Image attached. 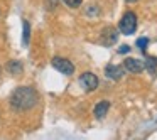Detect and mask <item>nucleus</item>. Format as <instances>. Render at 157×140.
<instances>
[{
  "mask_svg": "<svg viewBox=\"0 0 157 140\" xmlns=\"http://www.w3.org/2000/svg\"><path fill=\"white\" fill-rule=\"evenodd\" d=\"M117 41H118V31H117L115 27L108 25V27H105V29L101 31V36H100V42H101L103 46L110 47V46L117 44Z\"/></svg>",
  "mask_w": 157,
  "mask_h": 140,
  "instance_id": "obj_4",
  "label": "nucleus"
},
{
  "mask_svg": "<svg viewBox=\"0 0 157 140\" xmlns=\"http://www.w3.org/2000/svg\"><path fill=\"white\" fill-rule=\"evenodd\" d=\"M127 4H135V2H139V0H125Z\"/></svg>",
  "mask_w": 157,
  "mask_h": 140,
  "instance_id": "obj_16",
  "label": "nucleus"
},
{
  "mask_svg": "<svg viewBox=\"0 0 157 140\" xmlns=\"http://www.w3.org/2000/svg\"><path fill=\"white\" fill-rule=\"evenodd\" d=\"M105 74L108 76L110 79H120L122 78V74H123V69L120 68V66H117V64H108L106 66V69H105Z\"/></svg>",
  "mask_w": 157,
  "mask_h": 140,
  "instance_id": "obj_7",
  "label": "nucleus"
},
{
  "mask_svg": "<svg viewBox=\"0 0 157 140\" xmlns=\"http://www.w3.org/2000/svg\"><path fill=\"white\" fill-rule=\"evenodd\" d=\"M147 44H149V39L147 37H140V39H137V46H139L142 51H145L147 49Z\"/></svg>",
  "mask_w": 157,
  "mask_h": 140,
  "instance_id": "obj_14",
  "label": "nucleus"
},
{
  "mask_svg": "<svg viewBox=\"0 0 157 140\" xmlns=\"http://www.w3.org/2000/svg\"><path fill=\"white\" fill-rule=\"evenodd\" d=\"M118 29H120V32L125 34V36L133 34V32L137 31V15L133 14V12H127L122 17V21H120Z\"/></svg>",
  "mask_w": 157,
  "mask_h": 140,
  "instance_id": "obj_2",
  "label": "nucleus"
},
{
  "mask_svg": "<svg viewBox=\"0 0 157 140\" xmlns=\"http://www.w3.org/2000/svg\"><path fill=\"white\" fill-rule=\"evenodd\" d=\"M128 51H130V47L127 44H123L122 47H120V52H122V54H125V52H128Z\"/></svg>",
  "mask_w": 157,
  "mask_h": 140,
  "instance_id": "obj_15",
  "label": "nucleus"
},
{
  "mask_svg": "<svg viewBox=\"0 0 157 140\" xmlns=\"http://www.w3.org/2000/svg\"><path fill=\"white\" fill-rule=\"evenodd\" d=\"M79 83H81V86L86 89V91H93V89L98 88V78L90 71L83 73L81 78H79Z\"/></svg>",
  "mask_w": 157,
  "mask_h": 140,
  "instance_id": "obj_5",
  "label": "nucleus"
},
{
  "mask_svg": "<svg viewBox=\"0 0 157 140\" xmlns=\"http://www.w3.org/2000/svg\"><path fill=\"white\" fill-rule=\"evenodd\" d=\"M22 25H24V37H22V42H24V46H27L29 39H31V25H29L27 21L22 22Z\"/></svg>",
  "mask_w": 157,
  "mask_h": 140,
  "instance_id": "obj_11",
  "label": "nucleus"
},
{
  "mask_svg": "<svg viewBox=\"0 0 157 140\" xmlns=\"http://www.w3.org/2000/svg\"><path fill=\"white\" fill-rule=\"evenodd\" d=\"M39 96L37 91L31 86H21L10 95V105L14 110H31L32 106H36Z\"/></svg>",
  "mask_w": 157,
  "mask_h": 140,
  "instance_id": "obj_1",
  "label": "nucleus"
},
{
  "mask_svg": "<svg viewBox=\"0 0 157 140\" xmlns=\"http://www.w3.org/2000/svg\"><path fill=\"white\" fill-rule=\"evenodd\" d=\"M7 69L12 73V74H21L22 69H24V66H22L21 61H10V62H9V66H7Z\"/></svg>",
  "mask_w": 157,
  "mask_h": 140,
  "instance_id": "obj_10",
  "label": "nucleus"
},
{
  "mask_svg": "<svg viewBox=\"0 0 157 140\" xmlns=\"http://www.w3.org/2000/svg\"><path fill=\"white\" fill-rule=\"evenodd\" d=\"M63 2H64V4L68 5V7L76 9V7H79V5H81V2H83V0H63Z\"/></svg>",
  "mask_w": 157,
  "mask_h": 140,
  "instance_id": "obj_13",
  "label": "nucleus"
},
{
  "mask_svg": "<svg viewBox=\"0 0 157 140\" xmlns=\"http://www.w3.org/2000/svg\"><path fill=\"white\" fill-rule=\"evenodd\" d=\"M51 62L59 73H63V74H66V76H71L73 73H75V66H73V62L69 61V59H66V58H59V56H56V58H52Z\"/></svg>",
  "mask_w": 157,
  "mask_h": 140,
  "instance_id": "obj_3",
  "label": "nucleus"
},
{
  "mask_svg": "<svg viewBox=\"0 0 157 140\" xmlns=\"http://www.w3.org/2000/svg\"><path fill=\"white\" fill-rule=\"evenodd\" d=\"M123 68L130 73H140V71H144V62L139 61V59H133V58H127L123 61Z\"/></svg>",
  "mask_w": 157,
  "mask_h": 140,
  "instance_id": "obj_6",
  "label": "nucleus"
},
{
  "mask_svg": "<svg viewBox=\"0 0 157 140\" xmlns=\"http://www.w3.org/2000/svg\"><path fill=\"white\" fill-rule=\"evenodd\" d=\"M144 69H147L150 74L155 73V69H157V58L155 56H147L145 61H144Z\"/></svg>",
  "mask_w": 157,
  "mask_h": 140,
  "instance_id": "obj_9",
  "label": "nucleus"
},
{
  "mask_svg": "<svg viewBox=\"0 0 157 140\" xmlns=\"http://www.w3.org/2000/svg\"><path fill=\"white\" fill-rule=\"evenodd\" d=\"M108 108H110V101H100L95 106V116L96 118H103L108 113Z\"/></svg>",
  "mask_w": 157,
  "mask_h": 140,
  "instance_id": "obj_8",
  "label": "nucleus"
},
{
  "mask_svg": "<svg viewBox=\"0 0 157 140\" xmlns=\"http://www.w3.org/2000/svg\"><path fill=\"white\" fill-rule=\"evenodd\" d=\"M58 2L59 0H46L44 5H46V10H54L58 7Z\"/></svg>",
  "mask_w": 157,
  "mask_h": 140,
  "instance_id": "obj_12",
  "label": "nucleus"
}]
</instances>
